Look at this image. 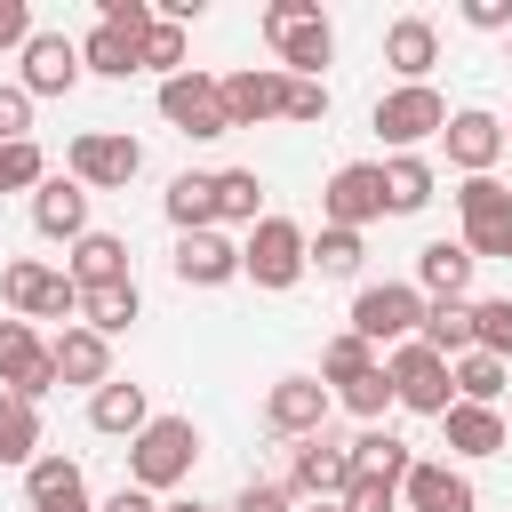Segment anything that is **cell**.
<instances>
[{"mask_svg": "<svg viewBox=\"0 0 512 512\" xmlns=\"http://www.w3.org/2000/svg\"><path fill=\"white\" fill-rule=\"evenodd\" d=\"M472 352H496L512 368V296H480L472 304Z\"/></svg>", "mask_w": 512, "mask_h": 512, "instance_id": "f35d334b", "label": "cell"}, {"mask_svg": "<svg viewBox=\"0 0 512 512\" xmlns=\"http://www.w3.org/2000/svg\"><path fill=\"white\" fill-rule=\"evenodd\" d=\"M408 288H416L424 304H464V288H472V248H464V240H424Z\"/></svg>", "mask_w": 512, "mask_h": 512, "instance_id": "ffe728a7", "label": "cell"}, {"mask_svg": "<svg viewBox=\"0 0 512 512\" xmlns=\"http://www.w3.org/2000/svg\"><path fill=\"white\" fill-rule=\"evenodd\" d=\"M40 456V408L0 392V464H32Z\"/></svg>", "mask_w": 512, "mask_h": 512, "instance_id": "e575fe53", "label": "cell"}, {"mask_svg": "<svg viewBox=\"0 0 512 512\" xmlns=\"http://www.w3.org/2000/svg\"><path fill=\"white\" fill-rule=\"evenodd\" d=\"M0 304H8V320H64V328L80 320V288L40 256H8L0 264Z\"/></svg>", "mask_w": 512, "mask_h": 512, "instance_id": "3957f363", "label": "cell"}, {"mask_svg": "<svg viewBox=\"0 0 512 512\" xmlns=\"http://www.w3.org/2000/svg\"><path fill=\"white\" fill-rule=\"evenodd\" d=\"M160 208H168L176 232H208V224H216V176H208V168H184V176L168 184Z\"/></svg>", "mask_w": 512, "mask_h": 512, "instance_id": "f546056e", "label": "cell"}, {"mask_svg": "<svg viewBox=\"0 0 512 512\" xmlns=\"http://www.w3.org/2000/svg\"><path fill=\"white\" fill-rule=\"evenodd\" d=\"M16 56H24V80H16V88H24L32 104L80 88V40H72V32H40V24H32V40H24Z\"/></svg>", "mask_w": 512, "mask_h": 512, "instance_id": "5bb4252c", "label": "cell"}, {"mask_svg": "<svg viewBox=\"0 0 512 512\" xmlns=\"http://www.w3.org/2000/svg\"><path fill=\"white\" fill-rule=\"evenodd\" d=\"M360 256H368V240H360V232H336V224H320V240H304V264L328 272V280H352Z\"/></svg>", "mask_w": 512, "mask_h": 512, "instance_id": "d590c367", "label": "cell"}, {"mask_svg": "<svg viewBox=\"0 0 512 512\" xmlns=\"http://www.w3.org/2000/svg\"><path fill=\"white\" fill-rule=\"evenodd\" d=\"M32 40V8L24 0H0V48H24Z\"/></svg>", "mask_w": 512, "mask_h": 512, "instance_id": "c3c4849f", "label": "cell"}, {"mask_svg": "<svg viewBox=\"0 0 512 512\" xmlns=\"http://www.w3.org/2000/svg\"><path fill=\"white\" fill-rule=\"evenodd\" d=\"M48 360H56V384H112V336H96V328H56L48 336Z\"/></svg>", "mask_w": 512, "mask_h": 512, "instance_id": "44dd1931", "label": "cell"}, {"mask_svg": "<svg viewBox=\"0 0 512 512\" xmlns=\"http://www.w3.org/2000/svg\"><path fill=\"white\" fill-rule=\"evenodd\" d=\"M440 432H448V456H504V416H496V408H472V400H448V416H440Z\"/></svg>", "mask_w": 512, "mask_h": 512, "instance_id": "83f0119b", "label": "cell"}, {"mask_svg": "<svg viewBox=\"0 0 512 512\" xmlns=\"http://www.w3.org/2000/svg\"><path fill=\"white\" fill-rule=\"evenodd\" d=\"M16 136H32V96L16 80H0V144H16Z\"/></svg>", "mask_w": 512, "mask_h": 512, "instance_id": "f6af8a7d", "label": "cell"}, {"mask_svg": "<svg viewBox=\"0 0 512 512\" xmlns=\"http://www.w3.org/2000/svg\"><path fill=\"white\" fill-rule=\"evenodd\" d=\"M0 392H16V400H48L56 392V360H48V344L32 336V320H0Z\"/></svg>", "mask_w": 512, "mask_h": 512, "instance_id": "4fadbf2b", "label": "cell"}, {"mask_svg": "<svg viewBox=\"0 0 512 512\" xmlns=\"http://www.w3.org/2000/svg\"><path fill=\"white\" fill-rule=\"evenodd\" d=\"M216 88H224V120H232V128H264V120H280L288 72H280V64H248V72H224Z\"/></svg>", "mask_w": 512, "mask_h": 512, "instance_id": "2e32d148", "label": "cell"}, {"mask_svg": "<svg viewBox=\"0 0 512 512\" xmlns=\"http://www.w3.org/2000/svg\"><path fill=\"white\" fill-rule=\"evenodd\" d=\"M328 384L320 376H280L272 392H264V432H280V440H312V432H328Z\"/></svg>", "mask_w": 512, "mask_h": 512, "instance_id": "9a60e30c", "label": "cell"}, {"mask_svg": "<svg viewBox=\"0 0 512 512\" xmlns=\"http://www.w3.org/2000/svg\"><path fill=\"white\" fill-rule=\"evenodd\" d=\"M384 384H392V408H408V416H448V400H456L448 360H440V352H424L416 336H408V344H392Z\"/></svg>", "mask_w": 512, "mask_h": 512, "instance_id": "ba28073f", "label": "cell"}, {"mask_svg": "<svg viewBox=\"0 0 512 512\" xmlns=\"http://www.w3.org/2000/svg\"><path fill=\"white\" fill-rule=\"evenodd\" d=\"M176 280L184 288H224V280H240V240H224L216 224L208 232H176Z\"/></svg>", "mask_w": 512, "mask_h": 512, "instance_id": "ac0fdd59", "label": "cell"}, {"mask_svg": "<svg viewBox=\"0 0 512 512\" xmlns=\"http://www.w3.org/2000/svg\"><path fill=\"white\" fill-rule=\"evenodd\" d=\"M336 512H400V480L392 472H352V488L336 496Z\"/></svg>", "mask_w": 512, "mask_h": 512, "instance_id": "60d3db41", "label": "cell"}, {"mask_svg": "<svg viewBox=\"0 0 512 512\" xmlns=\"http://www.w3.org/2000/svg\"><path fill=\"white\" fill-rule=\"evenodd\" d=\"M280 120H296V128H320V120H328V80H288V96H280Z\"/></svg>", "mask_w": 512, "mask_h": 512, "instance_id": "7bdbcfd3", "label": "cell"}, {"mask_svg": "<svg viewBox=\"0 0 512 512\" xmlns=\"http://www.w3.org/2000/svg\"><path fill=\"white\" fill-rule=\"evenodd\" d=\"M400 504H408V512H480V496H472V480H464L456 464H408Z\"/></svg>", "mask_w": 512, "mask_h": 512, "instance_id": "cb8c5ba5", "label": "cell"}, {"mask_svg": "<svg viewBox=\"0 0 512 512\" xmlns=\"http://www.w3.org/2000/svg\"><path fill=\"white\" fill-rule=\"evenodd\" d=\"M312 512H336V504H312Z\"/></svg>", "mask_w": 512, "mask_h": 512, "instance_id": "db71d44e", "label": "cell"}, {"mask_svg": "<svg viewBox=\"0 0 512 512\" xmlns=\"http://www.w3.org/2000/svg\"><path fill=\"white\" fill-rule=\"evenodd\" d=\"M504 360L496 352H464V360H448V384H456V400H472V408H496V392H504Z\"/></svg>", "mask_w": 512, "mask_h": 512, "instance_id": "836d02e7", "label": "cell"}, {"mask_svg": "<svg viewBox=\"0 0 512 512\" xmlns=\"http://www.w3.org/2000/svg\"><path fill=\"white\" fill-rule=\"evenodd\" d=\"M96 512H160V496H144V488H112Z\"/></svg>", "mask_w": 512, "mask_h": 512, "instance_id": "681fc988", "label": "cell"}, {"mask_svg": "<svg viewBox=\"0 0 512 512\" xmlns=\"http://www.w3.org/2000/svg\"><path fill=\"white\" fill-rule=\"evenodd\" d=\"M504 56H512V32H504Z\"/></svg>", "mask_w": 512, "mask_h": 512, "instance_id": "f5cc1de1", "label": "cell"}, {"mask_svg": "<svg viewBox=\"0 0 512 512\" xmlns=\"http://www.w3.org/2000/svg\"><path fill=\"white\" fill-rule=\"evenodd\" d=\"M96 24H112V32L144 40V32H152V0H96Z\"/></svg>", "mask_w": 512, "mask_h": 512, "instance_id": "ee69618b", "label": "cell"}, {"mask_svg": "<svg viewBox=\"0 0 512 512\" xmlns=\"http://www.w3.org/2000/svg\"><path fill=\"white\" fill-rule=\"evenodd\" d=\"M136 48H144V40H128V32H112V24H88V40H80V72H104V80H128V72H136Z\"/></svg>", "mask_w": 512, "mask_h": 512, "instance_id": "1f68e13d", "label": "cell"}, {"mask_svg": "<svg viewBox=\"0 0 512 512\" xmlns=\"http://www.w3.org/2000/svg\"><path fill=\"white\" fill-rule=\"evenodd\" d=\"M184 56H192V40H184V24H160V16H152V32H144V48H136V72H160V80H176V72H184Z\"/></svg>", "mask_w": 512, "mask_h": 512, "instance_id": "8d00e7d4", "label": "cell"}, {"mask_svg": "<svg viewBox=\"0 0 512 512\" xmlns=\"http://www.w3.org/2000/svg\"><path fill=\"white\" fill-rule=\"evenodd\" d=\"M40 184H48V152H40L32 136L0 144V192H40Z\"/></svg>", "mask_w": 512, "mask_h": 512, "instance_id": "ab89813d", "label": "cell"}, {"mask_svg": "<svg viewBox=\"0 0 512 512\" xmlns=\"http://www.w3.org/2000/svg\"><path fill=\"white\" fill-rule=\"evenodd\" d=\"M440 144H448V160H456L464 176H496V160H504V120L480 112V104H464V112H448Z\"/></svg>", "mask_w": 512, "mask_h": 512, "instance_id": "e0dca14e", "label": "cell"}, {"mask_svg": "<svg viewBox=\"0 0 512 512\" xmlns=\"http://www.w3.org/2000/svg\"><path fill=\"white\" fill-rule=\"evenodd\" d=\"M288 496H312V504H336L344 488H352V440H328V432H312V440H296V456H288V480H280Z\"/></svg>", "mask_w": 512, "mask_h": 512, "instance_id": "7c38bea8", "label": "cell"}, {"mask_svg": "<svg viewBox=\"0 0 512 512\" xmlns=\"http://www.w3.org/2000/svg\"><path fill=\"white\" fill-rule=\"evenodd\" d=\"M504 152H512V120H504Z\"/></svg>", "mask_w": 512, "mask_h": 512, "instance_id": "816d5d0a", "label": "cell"}, {"mask_svg": "<svg viewBox=\"0 0 512 512\" xmlns=\"http://www.w3.org/2000/svg\"><path fill=\"white\" fill-rule=\"evenodd\" d=\"M464 24L472 32H512V0H464Z\"/></svg>", "mask_w": 512, "mask_h": 512, "instance_id": "7dc6e473", "label": "cell"}, {"mask_svg": "<svg viewBox=\"0 0 512 512\" xmlns=\"http://www.w3.org/2000/svg\"><path fill=\"white\" fill-rule=\"evenodd\" d=\"M368 120H376V136H384L392 152H416L424 136H440V128H448V96H440L432 80H424V88H384Z\"/></svg>", "mask_w": 512, "mask_h": 512, "instance_id": "30bf717a", "label": "cell"}, {"mask_svg": "<svg viewBox=\"0 0 512 512\" xmlns=\"http://www.w3.org/2000/svg\"><path fill=\"white\" fill-rule=\"evenodd\" d=\"M264 40H272V56H280L288 80H320V64L336 56V32H328L320 0H272L264 8Z\"/></svg>", "mask_w": 512, "mask_h": 512, "instance_id": "7a4b0ae2", "label": "cell"}, {"mask_svg": "<svg viewBox=\"0 0 512 512\" xmlns=\"http://www.w3.org/2000/svg\"><path fill=\"white\" fill-rule=\"evenodd\" d=\"M32 224H40L48 240H64V248H72V240L88 232V192H80L72 176H48V184L32 192Z\"/></svg>", "mask_w": 512, "mask_h": 512, "instance_id": "d4e9b609", "label": "cell"}, {"mask_svg": "<svg viewBox=\"0 0 512 512\" xmlns=\"http://www.w3.org/2000/svg\"><path fill=\"white\" fill-rule=\"evenodd\" d=\"M368 368H376V352H368L352 328L320 344V384H328V392H344V384H352V376H368Z\"/></svg>", "mask_w": 512, "mask_h": 512, "instance_id": "74e56055", "label": "cell"}, {"mask_svg": "<svg viewBox=\"0 0 512 512\" xmlns=\"http://www.w3.org/2000/svg\"><path fill=\"white\" fill-rule=\"evenodd\" d=\"M312 264H304V224L296 216H256L248 224V240H240V280H256V288H296Z\"/></svg>", "mask_w": 512, "mask_h": 512, "instance_id": "277c9868", "label": "cell"}, {"mask_svg": "<svg viewBox=\"0 0 512 512\" xmlns=\"http://www.w3.org/2000/svg\"><path fill=\"white\" fill-rule=\"evenodd\" d=\"M264 216V176L256 168H216V224H256Z\"/></svg>", "mask_w": 512, "mask_h": 512, "instance_id": "d6a6232c", "label": "cell"}, {"mask_svg": "<svg viewBox=\"0 0 512 512\" xmlns=\"http://www.w3.org/2000/svg\"><path fill=\"white\" fill-rule=\"evenodd\" d=\"M384 64L400 72V88H424L440 64V24L432 16H392L384 24Z\"/></svg>", "mask_w": 512, "mask_h": 512, "instance_id": "d6986e66", "label": "cell"}, {"mask_svg": "<svg viewBox=\"0 0 512 512\" xmlns=\"http://www.w3.org/2000/svg\"><path fill=\"white\" fill-rule=\"evenodd\" d=\"M64 280H72V288H112V280H136V272H128V240L88 224V232L72 240V256H64Z\"/></svg>", "mask_w": 512, "mask_h": 512, "instance_id": "7402d4cb", "label": "cell"}, {"mask_svg": "<svg viewBox=\"0 0 512 512\" xmlns=\"http://www.w3.org/2000/svg\"><path fill=\"white\" fill-rule=\"evenodd\" d=\"M88 424H96V432H112V440H136V432L152 424L144 384H120V376H112V384H96V392H88Z\"/></svg>", "mask_w": 512, "mask_h": 512, "instance_id": "484cf974", "label": "cell"}, {"mask_svg": "<svg viewBox=\"0 0 512 512\" xmlns=\"http://www.w3.org/2000/svg\"><path fill=\"white\" fill-rule=\"evenodd\" d=\"M136 320H144V296H136V280L80 288V328H96V336H120V328H136Z\"/></svg>", "mask_w": 512, "mask_h": 512, "instance_id": "f1b7e54d", "label": "cell"}, {"mask_svg": "<svg viewBox=\"0 0 512 512\" xmlns=\"http://www.w3.org/2000/svg\"><path fill=\"white\" fill-rule=\"evenodd\" d=\"M416 320H424V296H416L408 280H368V288L352 296V336H360L368 352L408 344V336H416Z\"/></svg>", "mask_w": 512, "mask_h": 512, "instance_id": "52a82bcc", "label": "cell"}, {"mask_svg": "<svg viewBox=\"0 0 512 512\" xmlns=\"http://www.w3.org/2000/svg\"><path fill=\"white\" fill-rule=\"evenodd\" d=\"M432 192H440V176H432L424 152H392L384 160V216H416V208H432Z\"/></svg>", "mask_w": 512, "mask_h": 512, "instance_id": "4316f807", "label": "cell"}, {"mask_svg": "<svg viewBox=\"0 0 512 512\" xmlns=\"http://www.w3.org/2000/svg\"><path fill=\"white\" fill-rule=\"evenodd\" d=\"M24 504L32 512H88V480L72 456H32L24 464Z\"/></svg>", "mask_w": 512, "mask_h": 512, "instance_id": "603a6c76", "label": "cell"}, {"mask_svg": "<svg viewBox=\"0 0 512 512\" xmlns=\"http://www.w3.org/2000/svg\"><path fill=\"white\" fill-rule=\"evenodd\" d=\"M192 464H200V424H192V416H152V424L128 440V488H144V496L184 488Z\"/></svg>", "mask_w": 512, "mask_h": 512, "instance_id": "6da1fadb", "label": "cell"}, {"mask_svg": "<svg viewBox=\"0 0 512 512\" xmlns=\"http://www.w3.org/2000/svg\"><path fill=\"white\" fill-rule=\"evenodd\" d=\"M232 512H296V496H288L280 480H248V488L232 496Z\"/></svg>", "mask_w": 512, "mask_h": 512, "instance_id": "bcb514c9", "label": "cell"}, {"mask_svg": "<svg viewBox=\"0 0 512 512\" xmlns=\"http://www.w3.org/2000/svg\"><path fill=\"white\" fill-rule=\"evenodd\" d=\"M456 216H464V248H472V264L512 256V184H496V176H464V184H456Z\"/></svg>", "mask_w": 512, "mask_h": 512, "instance_id": "9c48e42d", "label": "cell"}, {"mask_svg": "<svg viewBox=\"0 0 512 512\" xmlns=\"http://www.w3.org/2000/svg\"><path fill=\"white\" fill-rule=\"evenodd\" d=\"M416 344L440 352V360H464V352H472V304H424Z\"/></svg>", "mask_w": 512, "mask_h": 512, "instance_id": "4dcf8cb0", "label": "cell"}, {"mask_svg": "<svg viewBox=\"0 0 512 512\" xmlns=\"http://www.w3.org/2000/svg\"><path fill=\"white\" fill-rule=\"evenodd\" d=\"M320 216L336 232H368L384 216V160H344L328 184H320Z\"/></svg>", "mask_w": 512, "mask_h": 512, "instance_id": "8fae6325", "label": "cell"}, {"mask_svg": "<svg viewBox=\"0 0 512 512\" xmlns=\"http://www.w3.org/2000/svg\"><path fill=\"white\" fill-rule=\"evenodd\" d=\"M160 120H168L176 136H192V144L232 136V120H224V88H216V72H200V64H184L176 80H160Z\"/></svg>", "mask_w": 512, "mask_h": 512, "instance_id": "8992f818", "label": "cell"}, {"mask_svg": "<svg viewBox=\"0 0 512 512\" xmlns=\"http://www.w3.org/2000/svg\"><path fill=\"white\" fill-rule=\"evenodd\" d=\"M328 400H344V408H352V416H360V424H376V416H384V408H392V384H384V360H376V368H368V376H352V384H344V392H328Z\"/></svg>", "mask_w": 512, "mask_h": 512, "instance_id": "b9f144b4", "label": "cell"}, {"mask_svg": "<svg viewBox=\"0 0 512 512\" xmlns=\"http://www.w3.org/2000/svg\"><path fill=\"white\" fill-rule=\"evenodd\" d=\"M160 512H208V504H200V496H176V504H160Z\"/></svg>", "mask_w": 512, "mask_h": 512, "instance_id": "f907efd6", "label": "cell"}, {"mask_svg": "<svg viewBox=\"0 0 512 512\" xmlns=\"http://www.w3.org/2000/svg\"><path fill=\"white\" fill-rule=\"evenodd\" d=\"M136 168H144V144L128 128H80L64 152V176L80 192H120V184H136Z\"/></svg>", "mask_w": 512, "mask_h": 512, "instance_id": "5b68a950", "label": "cell"}]
</instances>
